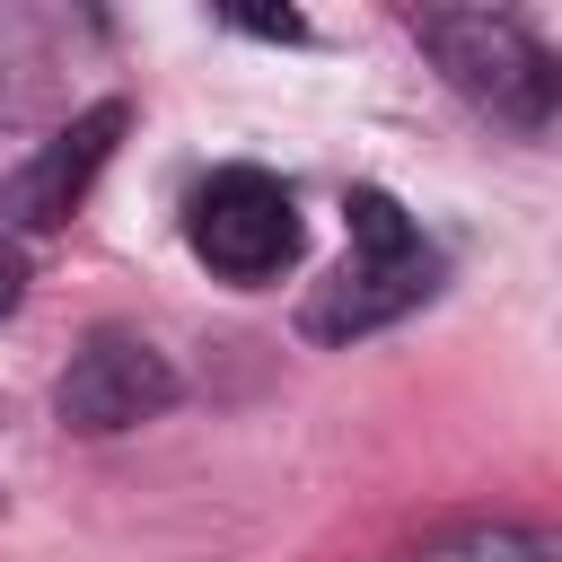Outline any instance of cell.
Masks as SVG:
<instances>
[{
    "instance_id": "cell-4",
    "label": "cell",
    "mask_w": 562,
    "mask_h": 562,
    "mask_svg": "<svg viewBox=\"0 0 562 562\" xmlns=\"http://www.w3.org/2000/svg\"><path fill=\"white\" fill-rule=\"evenodd\" d=\"M167 404H176V369H167V351L140 342V334H123V325L88 334V342L70 351V369L53 378V413H61V430H88V439L132 430V422H149V413H167Z\"/></svg>"
},
{
    "instance_id": "cell-2",
    "label": "cell",
    "mask_w": 562,
    "mask_h": 562,
    "mask_svg": "<svg viewBox=\"0 0 562 562\" xmlns=\"http://www.w3.org/2000/svg\"><path fill=\"white\" fill-rule=\"evenodd\" d=\"M413 44H422V53L448 70V88L474 97L492 123L536 132V123L553 114V97H562L553 53H544L518 18H501V9H422V18H413Z\"/></svg>"
},
{
    "instance_id": "cell-3",
    "label": "cell",
    "mask_w": 562,
    "mask_h": 562,
    "mask_svg": "<svg viewBox=\"0 0 562 562\" xmlns=\"http://www.w3.org/2000/svg\"><path fill=\"white\" fill-rule=\"evenodd\" d=\"M184 237H193V255L220 272V281H272V272H290V255H299V202H290V184L281 176H263V167H220L211 184H193V202H184Z\"/></svg>"
},
{
    "instance_id": "cell-7",
    "label": "cell",
    "mask_w": 562,
    "mask_h": 562,
    "mask_svg": "<svg viewBox=\"0 0 562 562\" xmlns=\"http://www.w3.org/2000/svg\"><path fill=\"white\" fill-rule=\"evenodd\" d=\"M228 26H246V35H272V44H299V35H307L290 9H228Z\"/></svg>"
},
{
    "instance_id": "cell-8",
    "label": "cell",
    "mask_w": 562,
    "mask_h": 562,
    "mask_svg": "<svg viewBox=\"0 0 562 562\" xmlns=\"http://www.w3.org/2000/svg\"><path fill=\"white\" fill-rule=\"evenodd\" d=\"M18 299H26V263H18V255H9V246H0V316H9V307H18Z\"/></svg>"
},
{
    "instance_id": "cell-6",
    "label": "cell",
    "mask_w": 562,
    "mask_h": 562,
    "mask_svg": "<svg viewBox=\"0 0 562 562\" xmlns=\"http://www.w3.org/2000/svg\"><path fill=\"white\" fill-rule=\"evenodd\" d=\"M413 562H562V553L536 544V536H518V527H457V536L422 544Z\"/></svg>"
},
{
    "instance_id": "cell-5",
    "label": "cell",
    "mask_w": 562,
    "mask_h": 562,
    "mask_svg": "<svg viewBox=\"0 0 562 562\" xmlns=\"http://www.w3.org/2000/svg\"><path fill=\"white\" fill-rule=\"evenodd\" d=\"M114 132H123V105H114V97H105V105H88L79 123H61V132H53V149L18 176V220H26V228H61V220L88 202L97 167L114 158Z\"/></svg>"
},
{
    "instance_id": "cell-1",
    "label": "cell",
    "mask_w": 562,
    "mask_h": 562,
    "mask_svg": "<svg viewBox=\"0 0 562 562\" xmlns=\"http://www.w3.org/2000/svg\"><path fill=\"white\" fill-rule=\"evenodd\" d=\"M342 220H351V255H342V272L307 299V334H316V342L378 334V325H395L404 307H422V299L439 290V255H430V237L404 220L395 193L360 184V193L342 202Z\"/></svg>"
}]
</instances>
